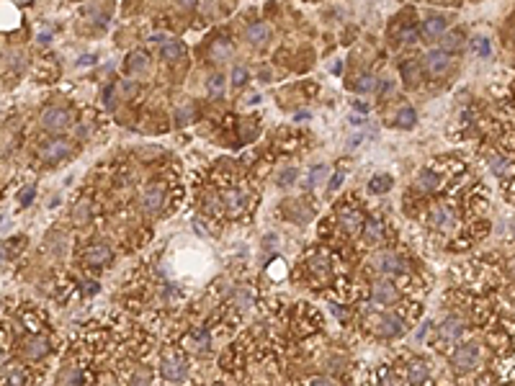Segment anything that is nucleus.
<instances>
[{
	"instance_id": "obj_1",
	"label": "nucleus",
	"mask_w": 515,
	"mask_h": 386,
	"mask_svg": "<svg viewBox=\"0 0 515 386\" xmlns=\"http://www.w3.org/2000/svg\"><path fill=\"white\" fill-rule=\"evenodd\" d=\"M72 124V111L62 106H47L42 111V126L47 131H65Z\"/></svg>"
},
{
	"instance_id": "obj_2",
	"label": "nucleus",
	"mask_w": 515,
	"mask_h": 386,
	"mask_svg": "<svg viewBox=\"0 0 515 386\" xmlns=\"http://www.w3.org/2000/svg\"><path fill=\"white\" fill-rule=\"evenodd\" d=\"M479 360H482V350L476 342H466L453 353V368L456 371H471L479 365Z\"/></svg>"
},
{
	"instance_id": "obj_3",
	"label": "nucleus",
	"mask_w": 515,
	"mask_h": 386,
	"mask_svg": "<svg viewBox=\"0 0 515 386\" xmlns=\"http://www.w3.org/2000/svg\"><path fill=\"white\" fill-rule=\"evenodd\" d=\"M371 301H374L376 306H392V304L399 301V288H397L392 281L382 278V281H376V283L371 286Z\"/></svg>"
},
{
	"instance_id": "obj_4",
	"label": "nucleus",
	"mask_w": 515,
	"mask_h": 386,
	"mask_svg": "<svg viewBox=\"0 0 515 386\" xmlns=\"http://www.w3.org/2000/svg\"><path fill=\"white\" fill-rule=\"evenodd\" d=\"M186 360L181 358V355H165L162 358V363H160V373L167 378V381H183L186 378Z\"/></svg>"
},
{
	"instance_id": "obj_5",
	"label": "nucleus",
	"mask_w": 515,
	"mask_h": 386,
	"mask_svg": "<svg viewBox=\"0 0 515 386\" xmlns=\"http://www.w3.org/2000/svg\"><path fill=\"white\" fill-rule=\"evenodd\" d=\"M142 209L147 211V214H155V211H160L162 209V204H165V188L162 185H157V183H152V185H147L144 190H142Z\"/></svg>"
},
{
	"instance_id": "obj_6",
	"label": "nucleus",
	"mask_w": 515,
	"mask_h": 386,
	"mask_svg": "<svg viewBox=\"0 0 515 386\" xmlns=\"http://www.w3.org/2000/svg\"><path fill=\"white\" fill-rule=\"evenodd\" d=\"M70 152H72V142H67V139H52L42 147V157L47 162H60V160L70 157Z\"/></svg>"
},
{
	"instance_id": "obj_7",
	"label": "nucleus",
	"mask_w": 515,
	"mask_h": 386,
	"mask_svg": "<svg viewBox=\"0 0 515 386\" xmlns=\"http://www.w3.org/2000/svg\"><path fill=\"white\" fill-rule=\"evenodd\" d=\"M222 204L224 209H230L232 214H242L247 209V193L242 188H227L222 193Z\"/></svg>"
},
{
	"instance_id": "obj_8",
	"label": "nucleus",
	"mask_w": 515,
	"mask_h": 386,
	"mask_svg": "<svg viewBox=\"0 0 515 386\" xmlns=\"http://www.w3.org/2000/svg\"><path fill=\"white\" fill-rule=\"evenodd\" d=\"M425 67L430 75H446L451 70V54L441 52V49H433L425 54Z\"/></svg>"
},
{
	"instance_id": "obj_9",
	"label": "nucleus",
	"mask_w": 515,
	"mask_h": 386,
	"mask_svg": "<svg viewBox=\"0 0 515 386\" xmlns=\"http://www.w3.org/2000/svg\"><path fill=\"white\" fill-rule=\"evenodd\" d=\"M430 224H433L435 229H451V227L456 224V214H453V209L446 206V204L433 206V209H430Z\"/></svg>"
},
{
	"instance_id": "obj_10",
	"label": "nucleus",
	"mask_w": 515,
	"mask_h": 386,
	"mask_svg": "<svg viewBox=\"0 0 515 386\" xmlns=\"http://www.w3.org/2000/svg\"><path fill=\"white\" fill-rule=\"evenodd\" d=\"M443 34H446V18L438 16V13L425 16V21L420 26V36H425V39H441Z\"/></svg>"
},
{
	"instance_id": "obj_11",
	"label": "nucleus",
	"mask_w": 515,
	"mask_h": 386,
	"mask_svg": "<svg viewBox=\"0 0 515 386\" xmlns=\"http://www.w3.org/2000/svg\"><path fill=\"white\" fill-rule=\"evenodd\" d=\"M374 265L382 271V273H405V260L394 253H379L374 258Z\"/></svg>"
},
{
	"instance_id": "obj_12",
	"label": "nucleus",
	"mask_w": 515,
	"mask_h": 386,
	"mask_svg": "<svg viewBox=\"0 0 515 386\" xmlns=\"http://www.w3.org/2000/svg\"><path fill=\"white\" fill-rule=\"evenodd\" d=\"M47 353H49V340H47L44 335H34V337H29L26 345H24V355H26L29 360H39V358H44Z\"/></svg>"
},
{
	"instance_id": "obj_13",
	"label": "nucleus",
	"mask_w": 515,
	"mask_h": 386,
	"mask_svg": "<svg viewBox=\"0 0 515 386\" xmlns=\"http://www.w3.org/2000/svg\"><path fill=\"white\" fill-rule=\"evenodd\" d=\"M399 75H402V83H405V85H410V88H417V85H420V80H423V65H420V62H415V60H407V62H402V67H399Z\"/></svg>"
},
{
	"instance_id": "obj_14",
	"label": "nucleus",
	"mask_w": 515,
	"mask_h": 386,
	"mask_svg": "<svg viewBox=\"0 0 515 386\" xmlns=\"http://www.w3.org/2000/svg\"><path fill=\"white\" fill-rule=\"evenodd\" d=\"M402 330H405V322L394 314H384L376 324V332L382 337H397V335H402Z\"/></svg>"
},
{
	"instance_id": "obj_15",
	"label": "nucleus",
	"mask_w": 515,
	"mask_h": 386,
	"mask_svg": "<svg viewBox=\"0 0 515 386\" xmlns=\"http://www.w3.org/2000/svg\"><path fill=\"white\" fill-rule=\"evenodd\" d=\"M245 39H247L250 44H255V47L268 44V42H271V29H268V24H263V21L250 24V26L245 29Z\"/></svg>"
},
{
	"instance_id": "obj_16",
	"label": "nucleus",
	"mask_w": 515,
	"mask_h": 386,
	"mask_svg": "<svg viewBox=\"0 0 515 386\" xmlns=\"http://www.w3.org/2000/svg\"><path fill=\"white\" fill-rule=\"evenodd\" d=\"M337 222H340V227L346 229V232H356V229H361V211L346 206V209L337 211Z\"/></svg>"
},
{
	"instance_id": "obj_17",
	"label": "nucleus",
	"mask_w": 515,
	"mask_h": 386,
	"mask_svg": "<svg viewBox=\"0 0 515 386\" xmlns=\"http://www.w3.org/2000/svg\"><path fill=\"white\" fill-rule=\"evenodd\" d=\"M85 260L90 265H106L111 260V247L108 245H90L85 250Z\"/></svg>"
},
{
	"instance_id": "obj_18",
	"label": "nucleus",
	"mask_w": 515,
	"mask_h": 386,
	"mask_svg": "<svg viewBox=\"0 0 515 386\" xmlns=\"http://www.w3.org/2000/svg\"><path fill=\"white\" fill-rule=\"evenodd\" d=\"M415 185H417L420 190H435V188L441 185V178H438V172H435V170L425 167V170H420V172H417V178H415Z\"/></svg>"
},
{
	"instance_id": "obj_19",
	"label": "nucleus",
	"mask_w": 515,
	"mask_h": 386,
	"mask_svg": "<svg viewBox=\"0 0 515 386\" xmlns=\"http://www.w3.org/2000/svg\"><path fill=\"white\" fill-rule=\"evenodd\" d=\"M464 319H459V317H448L443 324H441V337L443 340H456V337H461V332H464Z\"/></svg>"
},
{
	"instance_id": "obj_20",
	"label": "nucleus",
	"mask_w": 515,
	"mask_h": 386,
	"mask_svg": "<svg viewBox=\"0 0 515 386\" xmlns=\"http://www.w3.org/2000/svg\"><path fill=\"white\" fill-rule=\"evenodd\" d=\"M147 65H149V57H147L142 49H137V52H131V54L126 57V70H129L131 75H139V72H144V70H147Z\"/></svg>"
},
{
	"instance_id": "obj_21",
	"label": "nucleus",
	"mask_w": 515,
	"mask_h": 386,
	"mask_svg": "<svg viewBox=\"0 0 515 386\" xmlns=\"http://www.w3.org/2000/svg\"><path fill=\"white\" fill-rule=\"evenodd\" d=\"M464 47V34L461 31H446L443 36H441V52H456V49H461Z\"/></svg>"
},
{
	"instance_id": "obj_22",
	"label": "nucleus",
	"mask_w": 515,
	"mask_h": 386,
	"mask_svg": "<svg viewBox=\"0 0 515 386\" xmlns=\"http://www.w3.org/2000/svg\"><path fill=\"white\" fill-rule=\"evenodd\" d=\"M364 237H366L369 242H376V240L384 237V224H382L379 217H369V219H366V224H364Z\"/></svg>"
},
{
	"instance_id": "obj_23",
	"label": "nucleus",
	"mask_w": 515,
	"mask_h": 386,
	"mask_svg": "<svg viewBox=\"0 0 515 386\" xmlns=\"http://www.w3.org/2000/svg\"><path fill=\"white\" fill-rule=\"evenodd\" d=\"M407 378L415 383V386H423L428 381V365L423 360H412L410 368H407Z\"/></svg>"
},
{
	"instance_id": "obj_24",
	"label": "nucleus",
	"mask_w": 515,
	"mask_h": 386,
	"mask_svg": "<svg viewBox=\"0 0 515 386\" xmlns=\"http://www.w3.org/2000/svg\"><path fill=\"white\" fill-rule=\"evenodd\" d=\"M183 54H186L183 42H178V39H165V44H162V57H165V60H181Z\"/></svg>"
},
{
	"instance_id": "obj_25",
	"label": "nucleus",
	"mask_w": 515,
	"mask_h": 386,
	"mask_svg": "<svg viewBox=\"0 0 515 386\" xmlns=\"http://www.w3.org/2000/svg\"><path fill=\"white\" fill-rule=\"evenodd\" d=\"M397 124H399L402 129H412V126L417 124V113H415V108H412V106H402L399 113H397Z\"/></svg>"
},
{
	"instance_id": "obj_26",
	"label": "nucleus",
	"mask_w": 515,
	"mask_h": 386,
	"mask_svg": "<svg viewBox=\"0 0 515 386\" xmlns=\"http://www.w3.org/2000/svg\"><path fill=\"white\" fill-rule=\"evenodd\" d=\"M232 54V44L227 42V39H217L214 44H212V57L214 60H227Z\"/></svg>"
},
{
	"instance_id": "obj_27",
	"label": "nucleus",
	"mask_w": 515,
	"mask_h": 386,
	"mask_svg": "<svg viewBox=\"0 0 515 386\" xmlns=\"http://www.w3.org/2000/svg\"><path fill=\"white\" fill-rule=\"evenodd\" d=\"M471 52L476 54V57H489V39H484V36H474L471 39Z\"/></svg>"
},
{
	"instance_id": "obj_28",
	"label": "nucleus",
	"mask_w": 515,
	"mask_h": 386,
	"mask_svg": "<svg viewBox=\"0 0 515 386\" xmlns=\"http://www.w3.org/2000/svg\"><path fill=\"white\" fill-rule=\"evenodd\" d=\"M492 170H494V175H500V178H507V175L512 172V162H510V160H505V157H494V160H492Z\"/></svg>"
},
{
	"instance_id": "obj_29",
	"label": "nucleus",
	"mask_w": 515,
	"mask_h": 386,
	"mask_svg": "<svg viewBox=\"0 0 515 386\" xmlns=\"http://www.w3.org/2000/svg\"><path fill=\"white\" fill-rule=\"evenodd\" d=\"M204 209H206V214L217 217V214L222 211V199L217 196V193H206V199H204Z\"/></svg>"
},
{
	"instance_id": "obj_30",
	"label": "nucleus",
	"mask_w": 515,
	"mask_h": 386,
	"mask_svg": "<svg viewBox=\"0 0 515 386\" xmlns=\"http://www.w3.org/2000/svg\"><path fill=\"white\" fill-rule=\"evenodd\" d=\"M358 93H371L374 88H376V78L374 75H361L358 80H356V85H353Z\"/></svg>"
},
{
	"instance_id": "obj_31",
	"label": "nucleus",
	"mask_w": 515,
	"mask_h": 386,
	"mask_svg": "<svg viewBox=\"0 0 515 386\" xmlns=\"http://www.w3.org/2000/svg\"><path fill=\"white\" fill-rule=\"evenodd\" d=\"M60 381H62V386H80V373H78V368H65L62 371V376H60Z\"/></svg>"
},
{
	"instance_id": "obj_32",
	"label": "nucleus",
	"mask_w": 515,
	"mask_h": 386,
	"mask_svg": "<svg viewBox=\"0 0 515 386\" xmlns=\"http://www.w3.org/2000/svg\"><path fill=\"white\" fill-rule=\"evenodd\" d=\"M88 217H90V201H80L78 209L72 211V222L83 224V222H88Z\"/></svg>"
},
{
	"instance_id": "obj_33",
	"label": "nucleus",
	"mask_w": 515,
	"mask_h": 386,
	"mask_svg": "<svg viewBox=\"0 0 515 386\" xmlns=\"http://www.w3.org/2000/svg\"><path fill=\"white\" fill-rule=\"evenodd\" d=\"M417 39H420V31H417V29H402V34H399V44H405V47L417 44Z\"/></svg>"
},
{
	"instance_id": "obj_34",
	"label": "nucleus",
	"mask_w": 515,
	"mask_h": 386,
	"mask_svg": "<svg viewBox=\"0 0 515 386\" xmlns=\"http://www.w3.org/2000/svg\"><path fill=\"white\" fill-rule=\"evenodd\" d=\"M209 93L212 95H222L224 93V75H212L209 78Z\"/></svg>"
},
{
	"instance_id": "obj_35",
	"label": "nucleus",
	"mask_w": 515,
	"mask_h": 386,
	"mask_svg": "<svg viewBox=\"0 0 515 386\" xmlns=\"http://www.w3.org/2000/svg\"><path fill=\"white\" fill-rule=\"evenodd\" d=\"M389 185H392V178H389V175H376V178L371 180V190H376V193L389 190Z\"/></svg>"
},
{
	"instance_id": "obj_36",
	"label": "nucleus",
	"mask_w": 515,
	"mask_h": 386,
	"mask_svg": "<svg viewBox=\"0 0 515 386\" xmlns=\"http://www.w3.org/2000/svg\"><path fill=\"white\" fill-rule=\"evenodd\" d=\"M232 83L235 85H245L247 83V67L245 65H235L232 67Z\"/></svg>"
},
{
	"instance_id": "obj_37",
	"label": "nucleus",
	"mask_w": 515,
	"mask_h": 386,
	"mask_svg": "<svg viewBox=\"0 0 515 386\" xmlns=\"http://www.w3.org/2000/svg\"><path fill=\"white\" fill-rule=\"evenodd\" d=\"M34 196H36V188H34V185H26V188L18 193V204H21V206H29V204L34 201Z\"/></svg>"
},
{
	"instance_id": "obj_38",
	"label": "nucleus",
	"mask_w": 515,
	"mask_h": 386,
	"mask_svg": "<svg viewBox=\"0 0 515 386\" xmlns=\"http://www.w3.org/2000/svg\"><path fill=\"white\" fill-rule=\"evenodd\" d=\"M294 180H296V170H294V167H286V170H283V172L278 175V185H281V188L291 185Z\"/></svg>"
},
{
	"instance_id": "obj_39",
	"label": "nucleus",
	"mask_w": 515,
	"mask_h": 386,
	"mask_svg": "<svg viewBox=\"0 0 515 386\" xmlns=\"http://www.w3.org/2000/svg\"><path fill=\"white\" fill-rule=\"evenodd\" d=\"M268 273H271V278H283V276H286V265H283V260H273V263L268 265Z\"/></svg>"
},
{
	"instance_id": "obj_40",
	"label": "nucleus",
	"mask_w": 515,
	"mask_h": 386,
	"mask_svg": "<svg viewBox=\"0 0 515 386\" xmlns=\"http://www.w3.org/2000/svg\"><path fill=\"white\" fill-rule=\"evenodd\" d=\"M342 178H346V172H342V170H337V172H335V175H332V178H330V183H327V188H330V190H337V188H340V185H342Z\"/></svg>"
},
{
	"instance_id": "obj_41",
	"label": "nucleus",
	"mask_w": 515,
	"mask_h": 386,
	"mask_svg": "<svg viewBox=\"0 0 515 386\" xmlns=\"http://www.w3.org/2000/svg\"><path fill=\"white\" fill-rule=\"evenodd\" d=\"M325 172H327V170H325V165H317V167H314V170H312V175H309V180H312V183H314V180H319V178H322V175H325Z\"/></svg>"
},
{
	"instance_id": "obj_42",
	"label": "nucleus",
	"mask_w": 515,
	"mask_h": 386,
	"mask_svg": "<svg viewBox=\"0 0 515 386\" xmlns=\"http://www.w3.org/2000/svg\"><path fill=\"white\" fill-rule=\"evenodd\" d=\"M309 386H335V383H332L330 378H312Z\"/></svg>"
},
{
	"instance_id": "obj_43",
	"label": "nucleus",
	"mask_w": 515,
	"mask_h": 386,
	"mask_svg": "<svg viewBox=\"0 0 515 386\" xmlns=\"http://www.w3.org/2000/svg\"><path fill=\"white\" fill-rule=\"evenodd\" d=\"M188 116H191V111H188V108H181V111H178V116H176V124H183Z\"/></svg>"
},
{
	"instance_id": "obj_44",
	"label": "nucleus",
	"mask_w": 515,
	"mask_h": 386,
	"mask_svg": "<svg viewBox=\"0 0 515 386\" xmlns=\"http://www.w3.org/2000/svg\"><path fill=\"white\" fill-rule=\"evenodd\" d=\"M90 62H96V57H93V54H85V57H80V60H78V65H80V67H88Z\"/></svg>"
},
{
	"instance_id": "obj_45",
	"label": "nucleus",
	"mask_w": 515,
	"mask_h": 386,
	"mask_svg": "<svg viewBox=\"0 0 515 386\" xmlns=\"http://www.w3.org/2000/svg\"><path fill=\"white\" fill-rule=\"evenodd\" d=\"M353 108H356V111H361V113H369V106H366V103H361V101H356V103H353Z\"/></svg>"
},
{
	"instance_id": "obj_46",
	"label": "nucleus",
	"mask_w": 515,
	"mask_h": 386,
	"mask_svg": "<svg viewBox=\"0 0 515 386\" xmlns=\"http://www.w3.org/2000/svg\"><path fill=\"white\" fill-rule=\"evenodd\" d=\"M121 85H124V88H121V93H124V95H131V93H134L131 83H121Z\"/></svg>"
},
{
	"instance_id": "obj_47",
	"label": "nucleus",
	"mask_w": 515,
	"mask_h": 386,
	"mask_svg": "<svg viewBox=\"0 0 515 386\" xmlns=\"http://www.w3.org/2000/svg\"><path fill=\"white\" fill-rule=\"evenodd\" d=\"M96 291H98V283H88L85 286V294H96Z\"/></svg>"
},
{
	"instance_id": "obj_48",
	"label": "nucleus",
	"mask_w": 515,
	"mask_h": 386,
	"mask_svg": "<svg viewBox=\"0 0 515 386\" xmlns=\"http://www.w3.org/2000/svg\"><path fill=\"white\" fill-rule=\"evenodd\" d=\"M6 258V250H3V245H0V260H3Z\"/></svg>"
}]
</instances>
